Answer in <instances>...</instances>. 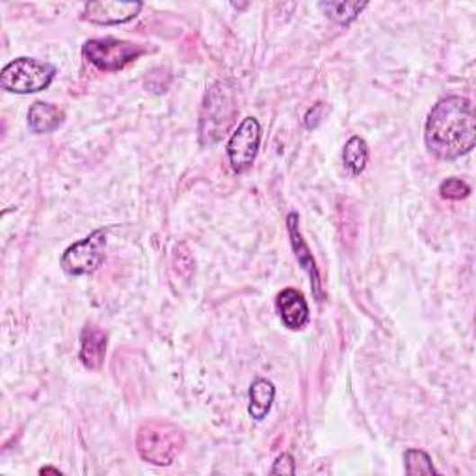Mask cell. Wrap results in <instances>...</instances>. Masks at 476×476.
I'll return each mask as SVG.
<instances>
[{
  "mask_svg": "<svg viewBox=\"0 0 476 476\" xmlns=\"http://www.w3.org/2000/svg\"><path fill=\"white\" fill-rule=\"evenodd\" d=\"M425 142L441 160H456L474 149L476 120L467 97L451 95L437 101L425 125Z\"/></svg>",
  "mask_w": 476,
  "mask_h": 476,
  "instance_id": "6da1fadb",
  "label": "cell"
},
{
  "mask_svg": "<svg viewBox=\"0 0 476 476\" xmlns=\"http://www.w3.org/2000/svg\"><path fill=\"white\" fill-rule=\"evenodd\" d=\"M136 449L148 463L158 467L172 465L184 449V434L174 423L153 418L138 428Z\"/></svg>",
  "mask_w": 476,
  "mask_h": 476,
  "instance_id": "7a4b0ae2",
  "label": "cell"
},
{
  "mask_svg": "<svg viewBox=\"0 0 476 476\" xmlns=\"http://www.w3.org/2000/svg\"><path fill=\"white\" fill-rule=\"evenodd\" d=\"M56 76V69L36 58H17L0 73V86L10 94H38L47 90Z\"/></svg>",
  "mask_w": 476,
  "mask_h": 476,
  "instance_id": "3957f363",
  "label": "cell"
},
{
  "mask_svg": "<svg viewBox=\"0 0 476 476\" xmlns=\"http://www.w3.org/2000/svg\"><path fill=\"white\" fill-rule=\"evenodd\" d=\"M82 54L90 64H94L101 71H120L138 56L144 54V49L130 41H121L114 38L90 40L84 43Z\"/></svg>",
  "mask_w": 476,
  "mask_h": 476,
  "instance_id": "277c9868",
  "label": "cell"
},
{
  "mask_svg": "<svg viewBox=\"0 0 476 476\" xmlns=\"http://www.w3.org/2000/svg\"><path fill=\"white\" fill-rule=\"evenodd\" d=\"M108 229H97L86 238L69 246L62 256V268L69 275L94 274L104 261Z\"/></svg>",
  "mask_w": 476,
  "mask_h": 476,
  "instance_id": "5b68a950",
  "label": "cell"
},
{
  "mask_svg": "<svg viewBox=\"0 0 476 476\" xmlns=\"http://www.w3.org/2000/svg\"><path fill=\"white\" fill-rule=\"evenodd\" d=\"M235 116L233 94L226 90V84L218 82L205 97L202 114V138L209 142H216L221 132L229 127Z\"/></svg>",
  "mask_w": 476,
  "mask_h": 476,
  "instance_id": "8992f818",
  "label": "cell"
},
{
  "mask_svg": "<svg viewBox=\"0 0 476 476\" xmlns=\"http://www.w3.org/2000/svg\"><path fill=\"white\" fill-rule=\"evenodd\" d=\"M261 146V125L256 118H246L238 129L233 132L228 155L231 167L237 174H244L256 162Z\"/></svg>",
  "mask_w": 476,
  "mask_h": 476,
  "instance_id": "52a82bcc",
  "label": "cell"
},
{
  "mask_svg": "<svg viewBox=\"0 0 476 476\" xmlns=\"http://www.w3.org/2000/svg\"><path fill=\"white\" fill-rule=\"evenodd\" d=\"M142 3H118V0H99L84 6V19L94 24H123L142 12Z\"/></svg>",
  "mask_w": 476,
  "mask_h": 476,
  "instance_id": "ba28073f",
  "label": "cell"
},
{
  "mask_svg": "<svg viewBox=\"0 0 476 476\" xmlns=\"http://www.w3.org/2000/svg\"><path fill=\"white\" fill-rule=\"evenodd\" d=\"M277 313L289 329H301L310 322V305H307L303 294L296 289H285L275 298Z\"/></svg>",
  "mask_w": 476,
  "mask_h": 476,
  "instance_id": "9c48e42d",
  "label": "cell"
},
{
  "mask_svg": "<svg viewBox=\"0 0 476 476\" xmlns=\"http://www.w3.org/2000/svg\"><path fill=\"white\" fill-rule=\"evenodd\" d=\"M80 361L90 371H99L106 355V333L94 324H88L80 335Z\"/></svg>",
  "mask_w": 476,
  "mask_h": 476,
  "instance_id": "30bf717a",
  "label": "cell"
},
{
  "mask_svg": "<svg viewBox=\"0 0 476 476\" xmlns=\"http://www.w3.org/2000/svg\"><path fill=\"white\" fill-rule=\"evenodd\" d=\"M287 228H289V235H291V242H292V247H294L296 259H298L300 266H301L307 274H310L311 282H313V291H315L317 300H322L320 275H319V270H317V263H315V259H313V254L310 251V247H307L305 240L301 238L300 226H298V214H296V212H291V214L287 216Z\"/></svg>",
  "mask_w": 476,
  "mask_h": 476,
  "instance_id": "8fae6325",
  "label": "cell"
},
{
  "mask_svg": "<svg viewBox=\"0 0 476 476\" xmlns=\"http://www.w3.org/2000/svg\"><path fill=\"white\" fill-rule=\"evenodd\" d=\"M64 112L58 106L38 101L28 110V127L34 134H49L64 123Z\"/></svg>",
  "mask_w": 476,
  "mask_h": 476,
  "instance_id": "7c38bea8",
  "label": "cell"
},
{
  "mask_svg": "<svg viewBox=\"0 0 476 476\" xmlns=\"http://www.w3.org/2000/svg\"><path fill=\"white\" fill-rule=\"evenodd\" d=\"M275 399V387L272 382L259 378L249 387V406H247V413L251 415V418H256V421H263V418L270 413L272 404Z\"/></svg>",
  "mask_w": 476,
  "mask_h": 476,
  "instance_id": "4fadbf2b",
  "label": "cell"
},
{
  "mask_svg": "<svg viewBox=\"0 0 476 476\" xmlns=\"http://www.w3.org/2000/svg\"><path fill=\"white\" fill-rule=\"evenodd\" d=\"M343 160L352 175H359L365 172L369 162V146L365 139L359 136H352L343 149Z\"/></svg>",
  "mask_w": 476,
  "mask_h": 476,
  "instance_id": "5bb4252c",
  "label": "cell"
},
{
  "mask_svg": "<svg viewBox=\"0 0 476 476\" xmlns=\"http://www.w3.org/2000/svg\"><path fill=\"white\" fill-rule=\"evenodd\" d=\"M367 6V3H320V8L326 12V15L343 26H348L352 21H355Z\"/></svg>",
  "mask_w": 476,
  "mask_h": 476,
  "instance_id": "9a60e30c",
  "label": "cell"
},
{
  "mask_svg": "<svg viewBox=\"0 0 476 476\" xmlns=\"http://www.w3.org/2000/svg\"><path fill=\"white\" fill-rule=\"evenodd\" d=\"M404 463H406V474L415 476V474H437L432 458L418 449H409L404 454Z\"/></svg>",
  "mask_w": 476,
  "mask_h": 476,
  "instance_id": "2e32d148",
  "label": "cell"
},
{
  "mask_svg": "<svg viewBox=\"0 0 476 476\" xmlns=\"http://www.w3.org/2000/svg\"><path fill=\"white\" fill-rule=\"evenodd\" d=\"M439 193L443 195L445 200H453V202H460V200H465L467 195L471 193V186L462 181V179H456V177H451L441 183L439 186Z\"/></svg>",
  "mask_w": 476,
  "mask_h": 476,
  "instance_id": "e0dca14e",
  "label": "cell"
},
{
  "mask_svg": "<svg viewBox=\"0 0 476 476\" xmlns=\"http://www.w3.org/2000/svg\"><path fill=\"white\" fill-rule=\"evenodd\" d=\"M272 474H296V462L291 454H279L274 462V467L270 469Z\"/></svg>",
  "mask_w": 476,
  "mask_h": 476,
  "instance_id": "ac0fdd59",
  "label": "cell"
},
{
  "mask_svg": "<svg viewBox=\"0 0 476 476\" xmlns=\"http://www.w3.org/2000/svg\"><path fill=\"white\" fill-rule=\"evenodd\" d=\"M324 110V104L322 103H317L310 112H307V116H305V127L307 129H315L319 123H320V112Z\"/></svg>",
  "mask_w": 476,
  "mask_h": 476,
  "instance_id": "d6986e66",
  "label": "cell"
},
{
  "mask_svg": "<svg viewBox=\"0 0 476 476\" xmlns=\"http://www.w3.org/2000/svg\"><path fill=\"white\" fill-rule=\"evenodd\" d=\"M40 474H58V476H62V472H60L58 469H52V467H43V469H40Z\"/></svg>",
  "mask_w": 476,
  "mask_h": 476,
  "instance_id": "ffe728a7",
  "label": "cell"
}]
</instances>
